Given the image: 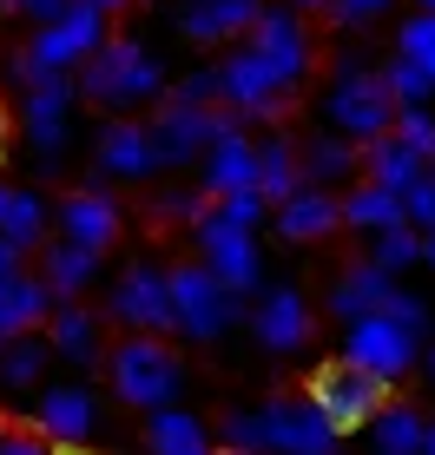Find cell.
Wrapping results in <instances>:
<instances>
[{"instance_id": "cell-1", "label": "cell", "mask_w": 435, "mask_h": 455, "mask_svg": "<svg viewBox=\"0 0 435 455\" xmlns=\"http://www.w3.org/2000/svg\"><path fill=\"white\" fill-rule=\"evenodd\" d=\"M218 449L244 455H344V435L317 416L310 396H271L257 410H231L218 422Z\"/></svg>"}, {"instance_id": "cell-2", "label": "cell", "mask_w": 435, "mask_h": 455, "mask_svg": "<svg viewBox=\"0 0 435 455\" xmlns=\"http://www.w3.org/2000/svg\"><path fill=\"white\" fill-rule=\"evenodd\" d=\"M106 376H113V396L126 410H172L178 403V383H185V363L172 356L165 337H119V350H106Z\"/></svg>"}, {"instance_id": "cell-3", "label": "cell", "mask_w": 435, "mask_h": 455, "mask_svg": "<svg viewBox=\"0 0 435 455\" xmlns=\"http://www.w3.org/2000/svg\"><path fill=\"white\" fill-rule=\"evenodd\" d=\"M323 119H330V132L350 139V146H369V139H383L396 125V100H390L383 73L369 67L363 53L336 60V80H330V100H323Z\"/></svg>"}, {"instance_id": "cell-4", "label": "cell", "mask_w": 435, "mask_h": 455, "mask_svg": "<svg viewBox=\"0 0 435 455\" xmlns=\"http://www.w3.org/2000/svg\"><path fill=\"white\" fill-rule=\"evenodd\" d=\"M86 92V100H99V106H152V100H165V67L152 60V46L146 40H106L99 53L80 67V80H73Z\"/></svg>"}, {"instance_id": "cell-5", "label": "cell", "mask_w": 435, "mask_h": 455, "mask_svg": "<svg viewBox=\"0 0 435 455\" xmlns=\"http://www.w3.org/2000/svg\"><path fill=\"white\" fill-rule=\"evenodd\" d=\"M165 291H172V331L192 337V343H218L231 323L244 317V304L218 284L198 258L192 264H172V271H165Z\"/></svg>"}, {"instance_id": "cell-6", "label": "cell", "mask_w": 435, "mask_h": 455, "mask_svg": "<svg viewBox=\"0 0 435 455\" xmlns=\"http://www.w3.org/2000/svg\"><path fill=\"white\" fill-rule=\"evenodd\" d=\"M146 132H152V159H159V172H165V165L205 159L225 132H244V119L225 113V106H178V100H159V113L146 119Z\"/></svg>"}, {"instance_id": "cell-7", "label": "cell", "mask_w": 435, "mask_h": 455, "mask_svg": "<svg viewBox=\"0 0 435 455\" xmlns=\"http://www.w3.org/2000/svg\"><path fill=\"white\" fill-rule=\"evenodd\" d=\"M99 46H106V13L80 0V7H67L53 27H40L20 53H27V67H34L40 80H53V73H59V80H73V73H80Z\"/></svg>"}, {"instance_id": "cell-8", "label": "cell", "mask_w": 435, "mask_h": 455, "mask_svg": "<svg viewBox=\"0 0 435 455\" xmlns=\"http://www.w3.org/2000/svg\"><path fill=\"white\" fill-rule=\"evenodd\" d=\"M310 403H317V416L330 422L336 435H350V429H369L383 410H390V383H376V376H363V370H350V363H323L317 376H310V389H304Z\"/></svg>"}, {"instance_id": "cell-9", "label": "cell", "mask_w": 435, "mask_h": 455, "mask_svg": "<svg viewBox=\"0 0 435 455\" xmlns=\"http://www.w3.org/2000/svg\"><path fill=\"white\" fill-rule=\"evenodd\" d=\"M218 106H225V113H238L244 125H251V119H277V113L290 106V86L264 67L251 46H238V53L218 60Z\"/></svg>"}, {"instance_id": "cell-10", "label": "cell", "mask_w": 435, "mask_h": 455, "mask_svg": "<svg viewBox=\"0 0 435 455\" xmlns=\"http://www.w3.org/2000/svg\"><path fill=\"white\" fill-rule=\"evenodd\" d=\"M415 356H423V343L402 331V323H390L383 310L344 331V363L363 370V376H376V383H402V376L415 370Z\"/></svg>"}, {"instance_id": "cell-11", "label": "cell", "mask_w": 435, "mask_h": 455, "mask_svg": "<svg viewBox=\"0 0 435 455\" xmlns=\"http://www.w3.org/2000/svg\"><path fill=\"white\" fill-rule=\"evenodd\" d=\"M198 264L225 284L231 297H257L264 291V258H257V244H251V231H231V225H218V218L205 212L198 218Z\"/></svg>"}, {"instance_id": "cell-12", "label": "cell", "mask_w": 435, "mask_h": 455, "mask_svg": "<svg viewBox=\"0 0 435 455\" xmlns=\"http://www.w3.org/2000/svg\"><path fill=\"white\" fill-rule=\"evenodd\" d=\"M106 317L126 323L132 337H165V331H172V291H165L159 264H132V271H119L113 297H106Z\"/></svg>"}, {"instance_id": "cell-13", "label": "cell", "mask_w": 435, "mask_h": 455, "mask_svg": "<svg viewBox=\"0 0 435 455\" xmlns=\"http://www.w3.org/2000/svg\"><path fill=\"white\" fill-rule=\"evenodd\" d=\"M244 46H251V53H257L284 86H297L304 73H310V60H317V53H310V34H304V13H290V7H264Z\"/></svg>"}, {"instance_id": "cell-14", "label": "cell", "mask_w": 435, "mask_h": 455, "mask_svg": "<svg viewBox=\"0 0 435 455\" xmlns=\"http://www.w3.org/2000/svg\"><path fill=\"white\" fill-rule=\"evenodd\" d=\"M73 80H40V86H27L20 92V132H27V146L40 152V165H53L59 159V146H67V125H73Z\"/></svg>"}, {"instance_id": "cell-15", "label": "cell", "mask_w": 435, "mask_h": 455, "mask_svg": "<svg viewBox=\"0 0 435 455\" xmlns=\"http://www.w3.org/2000/svg\"><path fill=\"white\" fill-rule=\"evenodd\" d=\"M53 218H59V238L92 251V258L119 244V198L106 192V185H80V192H67Z\"/></svg>"}, {"instance_id": "cell-16", "label": "cell", "mask_w": 435, "mask_h": 455, "mask_svg": "<svg viewBox=\"0 0 435 455\" xmlns=\"http://www.w3.org/2000/svg\"><path fill=\"white\" fill-rule=\"evenodd\" d=\"M251 331L264 350H304L310 331H317V317H310V304H304V291H290V284H277V291H257V304H251Z\"/></svg>"}, {"instance_id": "cell-17", "label": "cell", "mask_w": 435, "mask_h": 455, "mask_svg": "<svg viewBox=\"0 0 435 455\" xmlns=\"http://www.w3.org/2000/svg\"><path fill=\"white\" fill-rule=\"evenodd\" d=\"M271 218H277V238H290V244H323L330 231H344V198L323 192V185H297L284 205H271Z\"/></svg>"}, {"instance_id": "cell-18", "label": "cell", "mask_w": 435, "mask_h": 455, "mask_svg": "<svg viewBox=\"0 0 435 455\" xmlns=\"http://www.w3.org/2000/svg\"><path fill=\"white\" fill-rule=\"evenodd\" d=\"M40 443H53V449H73V443H86L92 435V422H99V403H92V389L80 383H59V389H40Z\"/></svg>"}, {"instance_id": "cell-19", "label": "cell", "mask_w": 435, "mask_h": 455, "mask_svg": "<svg viewBox=\"0 0 435 455\" xmlns=\"http://www.w3.org/2000/svg\"><path fill=\"white\" fill-rule=\"evenodd\" d=\"M205 198H231V192H257V139L251 132H225L205 152Z\"/></svg>"}, {"instance_id": "cell-20", "label": "cell", "mask_w": 435, "mask_h": 455, "mask_svg": "<svg viewBox=\"0 0 435 455\" xmlns=\"http://www.w3.org/2000/svg\"><path fill=\"white\" fill-rule=\"evenodd\" d=\"M159 172V159H152V132L138 119H113L99 132V179H152Z\"/></svg>"}, {"instance_id": "cell-21", "label": "cell", "mask_w": 435, "mask_h": 455, "mask_svg": "<svg viewBox=\"0 0 435 455\" xmlns=\"http://www.w3.org/2000/svg\"><path fill=\"white\" fill-rule=\"evenodd\" d=\"M257 13H264V0H192V7H185V20H178V34L198 40V46H211V40H244V34L257 27Z\"/></svg>"}, {"instance_id": "cell-22", "label": "cell", "mask_w": 435, "mask_h": 455, "mask_svg": "<svg viewBox=\"0 0 435 455\" xmlns=\"http://www.w3.org/2000/svg\"><path fill=\"white\" fill-rule=\"evenodd\" d=\"M297 165H304V185H323V192H350L356 179H363V146H350V139L323 132L297 146Z\"/></svg>"}, {"instance_id": "cell-23", "label": "cell", "mask_w": 435, "mask_h": 455, "mask_svg": "<svg viewBox=\"0 0 435 455\" xmlns=\"http://www.w3.org/2000/svg\"><path fill=\"white\" fill-rule=\"evenodd\" d=\"M46 317H53V291L40 284V277H13V284H0V350H7L13 337H34L46 331Z\"/></svg>"}, {"instance_id": "cell-24", "label": "cell", "mask_w": 435, "mask_h": 455, "mask_svg": "<svg viewBox=\"0 0 435 455\" xmlns=\"http://www.w3.org/2000/svg\"><path fill=\"white\" fill-rule=\"evenodd\" d=\"M46 350L53 356H67V363H99V317H92V310L80 304V297H73V304H53V317H46Z\"/></svg>"}, {"instance_id": "cell-25", "label": "cell", "mask_w": 435, "mask_h": 455, "mask_svg": "<svg viewBox=\"0 0 435 455\" xmlns=\"http://www.w3.org/2000/svg\"><path fill=\"white\" fill-rule=\"evenodd\" d=\"M390 291H396V277H383L376 264H350L344 277L330 284V317H344V323H363V317H376L383 304H390Z\"/></svg>"}, {"instance_id": "cell-26", "label": "cell", "mask_w": 435, "mask_h": 455, "mask_svg": "<svg viewBox=\"0 0 435 455\" xmlns=\"http://www.w3.org/2000/svg\"><path fill=\"white\" fill-rule=\"evenodd\" d=\"M34 277H40L46 291H53V304H73V297H80L92 277H99V258L59 238V244H46V251H40V271H34Z\"/></svg>"}, {"instance_id": "cell-27", "label": "cell", "mask_w": 435, "mask_h": 455, "mask_svg": "<svg viewBox=\"0 0 435 455\" xmlns=\"http://www.w3.org/2000/svg\"><path fill=\"white\" fill-rule=\"evenodd\" d=\"M423 172H429V165L415 159V152L402 146L396 132H383V139H369V146H363V179H369V185H383V192H396V198L409 192Z\"/></svg>"}, {"instance_id": "cell-28", "label": "cell", "mask_w": 435, "mask_h": 455, "mask_svg": "<svg viewBox=\"0 0 435 455\" xmlns=\"http://www.w3.org/2000/svg\"><path fill=\"white\" fill-rule=\"evenodd\" d=\"M297 185H304L297 139H284V132L257 139V198H264V205H284V198L297 192Z\"/></svg>"}, {"instance_id": "cell-29", "label": "cell", "mask_w": 435, "mask_h": 455, "mask_svg": "<svg viewBox=\"0 0 435 455\" xmlns=\"http://www.w3.org/2000/svg\"><path fill=\"white\" fill-rule=\"evenodd\" d=\"M336 198H344V225L363 231V238H376V231H396V225H402V198L383 192V185H369V179H356L350 192H336Z\"/></svg>"}, {"instance_id": "cell-30", "label": "cell", "mask_w": 435, "mask_h": 455, "mask_svg": "<svg viewBox=\"0 0 435 455\" xmlns=\"http://www.w3.org/2000/svg\"><path fill=\"white\" fill-rule=\"evenodd\" d=\"M46 225H53V205H46L40 192H27V185H13V192H7V212H0V238L27 258V251H40Z\"/></svg>"}, {"instance_id": "cell-31", "label": "cell", "mask_w": 435, "mask_h": 455, "mask_svg": "<svg viewBox=\"0 0 435 455\" xmlns=\"http://www.w3.org/2000/svg\"><path fill=\"white\" fill-rule=\"evenodd\" d=\"M423 435H429V422L415 403H390L376 422H369V449L376 455H423Z\"/></svg>"}, {"instance_id": "cell-32", "label": "cell", "mask_w": 435, "mask_h": 455, "mask_svg": "<svg viewBox=\"0 0 435 455\" xmlns=\"http://www.w3.org/2000/svg\"><path fill=\"white\" fill-rule=\"evenodd\" d=\"M146 435H152V455H218L211 435H205V422L185 416V410H159Z\"/></svg>"}, {"instance_id": "cell-33", "label": "cell", "mask_w": 435, "mask_h": 455, "mask_svg": "<svg viewBox=\"0 0 435 455\" xmlns=\"http://www.w3.org/2000/svg\"><path fill=\"white\" fill-rule=\"evenodd\" d=\"M53 363V350H46V337H13L7 350H0V389H34L40 383V370Z\"/></svg>"}, {"instance_id": "cell-34", "label": "cell", "mask_w": 435, "mask_h": 455, "mask_svg": "<svg viewBox=\"0 0 435 455\" xmlns=\"http://www.w3.org/2000/svg\"><path fill=\"white\" fill-rule=\"evenodd\" d=\"M415 258H423V231H409V225H396V231H376V238H369V264H376L383 277H402Z\"/></svg>"}, {"instance_id": "cell-35", "label": "cell", "mask_w": 435, "mask_h": 455, "mask_svg": "<svg viewBox=\"0 0 435 455\" xmlns=\"http://www.w3.org/2000/svg\"><path fill=\"white\" fill-rule=\"evenodd\" d=\"M396 60H409L415 73L435 80V13H409V20L396 27Z\"/></svg>"}, {"instance_id": "cell-36", "label": "cell", "mask_w": 435, "mask_h": 455, "mask_svg": "<svg viewBox=\"0 0 435 455\" xmlns=\"http://www.w3.org/2000/svg\"><path fill=\"white\" fill-rule=\"evenodd\" d=\"M383 86H390L396 113H415V106H435V80H429V73H415L409 60H390V67H383Z\"/></svg>"}, {"instance_id": "cell-37", "label": "cell", "mask_w": 435, "mask_h": 455, "mask_svg": "<svg viewBox=\"0 0 435 455\" xmlns=\"http://www.w3.org/2000/svg\"><path fill=\"white\" fill-rule=\"evenodd\" d=\"M205 212H211V198L192 192V185H172V192L152 198V218H159V225H198Z\"/></svg>"}, {"instance_id": "cell-38", "label": "cell", "mask_w": 435, "mask_h": 455, "mask_svg": "<svg viewBox=\"0 0 435 455\" xmlns=\"http://www.w3.org/2000/svg\"><path fill=\"white\" fill-rule=\"evenodd\" d=\"M390 132L402 139V146L415 152L423 165H435V106H415V113H396V125Z\"/></svg>"}, {"instance_id": "cell-39", "label": "cell", "mask_w": 435, "mask_h": 455, "mask_svg": "<svg viewBox=\"0 0 435 455\" xmlns=\"http://www.w3.org/2000/svg\"><path fill=\"white\" fill-rule=\"evenodd\" d=\"M211 218L231 225V231H257L264 218H271V205H264L257 192H231V198H211Z\"/></svg>"}, {"instance_id": "cell-40", "label": "cell", "mask_w": 435, "mask_h": 455, "mask_svg": "<svg viewBox=\"0 0 435 455\" xmlns=\"http://www.w3.org/2000/svg\"><path fill=\"white\" fill-rule=\"evenodd\" d=\"M402 225H409V231H429L435 225V172H423V179L402 192Z\"/></svg>"}, {"instance_id": "cell-41", "label": "cell", "mask_w": 435, "mask_h": 455, "mask_svg": "<svg viewBox=\"0 0 435 455\" xmlns=\"http://www.w3.org/2000/svg\"><path fill=\"white\" fill-rule=\"evenodd\" d=\"M165 100H178V106H218V67H192Z\"/></svg>"}, {"instance_id": "cell-42", "label": "cell", "mask_w": 435, "mask_h": 455, "mask_svg": "<svg viewBox=\"0 0 435 455\" xmlns=\"http://www.w3.org/2000/svg\"><path fill=\"white\" fill-rule=\"evenodd\" d=\"M383 317H390V323H402V331H409V337H423V323H429V304H423V297H415V291H390V304H383Z\"/></svg>"}, {"instance_id": "cell-43", "label": "cell", "mask_w": 435, "mask_h": 455, "mask_svg": "<svg viewBox=\"0 0 435 455\" xmlns=\"http://www.w3.org/2000/svg\"><path fill=\"white\" fill-rule=\"evenodd\" d=\"M336 20L344 27H369V20H383V13H390V0H336Z\"/></svg>"}, {"instance_id": "cell-44", "label": "cell", "mask_w": 435, "mask_h": 455, "mask_svg": "<svg viewBox=\"0 0 435 455\" xmlns=\"http://www.w3.org/2000/svg\"><path fill=\"white\" fill-rule=\"evenodd\" d=\"M67 7H80V0H27L20 13H27V20H40V27H53V20H59Z\"/></svg>"}, {"instance_id": "cell-45", "label": "cell", "mask_w": 435, "mask_h": 455, "mask_svg": "<svg viewBox=\"0 0 435 455\" xmlns=\"http://www.w3.org/2000/svg\"><path fill=\"white\" fill-rule=\"evenodd\" d=\"M0 455H53V443H40V435H0Z\"/></svg>"}, {"instance_id": "cell-46", "label": "cell", "mask_w": 435, "mask_h": 455, "mask_svg": "<svg viewBox=\"0 0 435 455\" xmlns=\"http://www.w3.org/2000/svg\"><path fill=\"white\" fill-rule=\"evenodd\" d=\"M13 277H20V251L0 238V284H13Z\"/></svg>"}, {"instance_id": "cell-47", "label": "cell", "mask_w": 435, "mask_h": 455, "mask_svg": "<svg viewBox=\"0 0 435 455\" xmlns=\"http://www.w3.org/2000/svg\"><path fill=\"white\" fill-rule=\"evenodd\" d=\"M336 0H290V13H330Z\"/></svg>"}, {"instance_id": "cell-48", "label": "cell", "mask_w": 435, "mask_h": 455, "mask_svg": "<svg viewBox=\"0 0 435 455\" xmlns=\"http://www.w3.org/2000/svg\"><path fill=\"white\" fill-rule=\"evenodd\" d=\"M86 7H99V13H119V7H132V0H86Z\"/></svg>"}, {"instance_id": "cell-49", "label": "cell", "mask_w": 435, "mask_h": 455, "mask_svg": "<svg viewBox=\"0 0 435 455\" xmlns=\"http://www.w3.org/2000/svg\"><path fill=\"white\" fill-rule=\"evenodd\" d=\"M423 258H429V264H435V225H429V231H423Z\"/></svg>"}, {"instance_id": "cell-50", "label": "cell", "mask_w": 435, "mask_h": 455, "mask_svg": "<svg viewBox=\"0 0 435 455\" xmlns=\"http://www.w3.org/2000/svg\"><path fill=\"white\" fill-rule=\"evenodd\" d=\"M415 363H423V370L435 376V343H429V350H423V356H415Z\"/></svg>"}, {"instance_id": "cell-51", "label": "cell", "mask_w": 435, "mask_h": 455, "mask_svg": "<svg viewBox=\"0 0 435 455\" xmlns=\"http://www.w3.org/2000/svg\"><path fill=\"white\" fill-rule=\"evenodd\" d=\"M423 455H435V422H429V435H423Z\"/></svg>"}, {"instance_id": "cell-52", "label": "cell", "mask_w": 435, "mask_h": 455, "mask_svg": "<svg viewBox=\"0 0 435 455\" xmlns=\"http://www.w3.org/2000/svg\"><path fill=\"white\" fill-rule=\"evenodd\" d=\"M0 7H7V13H20V7H27V0H0Z\"/></svg>"}, {"instance_id": "cell-53", "label": "cell", "mask_w": 435, "mask_h": 455, "mask_svg": "<svg viewBox=\"0 0 435 455\" xmlns=\"http://www.w3.org/2000/svg\"><path fill=\"white\" fill-rule=\"evenodd\" d=\"M415 13H435V0H415Z\"/></svg>"}, {"instance_id": "cell-54", "label": "cell", "mask_w": 435, "mask_h": 455, "mask_svg": "<svg viewBox=\"0 0 435 455\" xmlns=\"http://www.w3.org/2000/svg\"><path fill=\"white\" fill-rule=\"evenodd\" d=\"M7 192H13V185H0V212H7Z\"/></svg>"}, {"instance_id": "cell-55", "label": "cell", "mask_w": 435, "mask_h": 455, "mask_svg": "<svg viewBox=\"0 0 435 455\" xmlns=\"http://www.w3.org/2000/svg\"><path fill=\"white\" fill-rule=\"evenodd\" d=\"M0 152H7V125H0Z\"/></svg>"}, {"instance_id": "cell-56", "label": "cell", "mask_w": 435, "mask_h": 455, "mask_svg": "<svg viewBox=\"0 0 435 455\" xmlns=\"http://www.w3.org/2000/svg\"><path fill=\"white\" fill-rule=\"evenodd\" d=\"M218 455H244V449H218Z\"/></svg>"}, {"instance_id": "cell-57", "label": "cell", "mask_w": 435, "mask_h": 455, "mask_svg": "<svg viewBox=\"0 0 435 455\" xmlns=\"http://www.w3.org/2000/svg\"><path fill=\"white\" fill-rule=\"evenodd\" d=\"M429 172H435V165H429Z\"/></svg>"}]
</instances>
